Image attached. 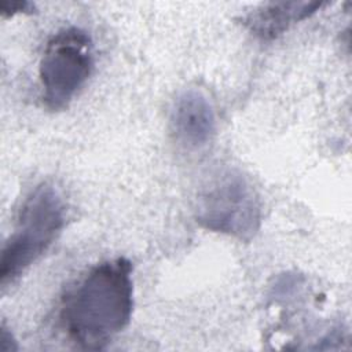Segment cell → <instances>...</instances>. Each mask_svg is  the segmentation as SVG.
Segmentation results:
<instances>
[{
	"instance_id": "obj_8",
	"label": "cell",
	"mask_w": 352,
	"mask_h": 352,
	"mask_svg": "<svg viewBox=\"0 0 352 352\" xmlns=\"http://www.w3.org/2000/svg\"><path fill=\"white\" fill-rule=\"evenodd\" d=\"M15 349H16L15 340L12 338V334L8 331V329L3 323L0 327V351L6 352V351H15Z\"/></svg>"
},
{
	"instance_id": "obj_2",
	"label": "cell",
	"mask_w": 352,
	"mask_h": 352,
	"mask_svg": "<svg viewBox=\"0 0 352 352\" xmlns=\"http://www.w3.org/2000/svg\"><path fill=\"white\" fill-rule=\"evenodd\" d=\"M65 212L60 195L47 183L28 194L19 209L16 227L1 250V287L12 283L48 250L63 228Z\"/></svg>"
},
{
	"instance_id": "obj_4",
	"label": "cell",
	"mask_w": 352,
	"mask_h": 352,
	"mask_svg": "<svg viewBox=\"0 0 352 352\" xmlns=\"http://www.w3.org/2000/svg\"><path fill=\"white\" fill-rule=\"evenodd\" d=\"M197 221L206 230L250 241L261 223L258 195L239 172H223L199 194Z\"/></svg>"
},
{
	"instance_id": "obj_5",
	"label": "cell",
	"mask_w": 352,
	"mask_h": 352,
	"mask_svg": "<svg viewBox=\"0 0 352 352\" xmlns=\"http://www.w3.org/2000/svg\"><path fill=\"white\" fill-rule=\"evenodd\" d=\"M170 124L180 144L187 148H199L212 139L216 118L208 98L197 89H187L175 100Z\"/></svg>"
},
{
	"instance_id": "obj_7",
	"label": "cell",
	"mask_w": 352,
	"mask_h": 352,
	"mask_svg": "<svg viewBox=\"0 0 352 352\" xmlns=\"http://www.w3.org/2000/svg\"><path fill=\"white\" fill-rule=\"evenodd\" d=\"M33 10H34V6L29 1H7V0L0 1V14L4 18H10L23 12H32Z\"/></svg>"
},
{
	"instance_id": "obj_6",
	"label": "cell",
	"mask_w": 352,
	"mask_h": 352,
	"mask_svg": "<svg viewBox=\"0 0 352 352\" xmlns=\"http://www.w3.org/2000/svg\"><path fill=\"white\" fill-rule=\"evenodd\" d=\"M327 3L322 1H272L252 11L245 25L263 40H272L285 33L292 25L311 16Z\"/></svg>"
},
{
	"instance_id": "obj_3",
	"label": "cell",
	"mask_w": 352,
	"mask_h": 352,
	"mask_svg": "<svg viewBox=\"0 0 352 352\" xmlns=\"http://www.w3.org/2000/svg\"><path fill=\"white\" fill-rule=\"evenodd\" d=\"M94 67L92 41L77 26L56 32L44 50L38 77L41 98L52 111L66 109L88 81Z\"/></svg>"
},
{
	"instance_id": "obj_1",
	"label": "cell",
	"mask_w": 352,
	"mask_h": 352,
	"mask_svg": "<svg viewBox=\"0 0 352 352\" xmlns=\"http://www.w3.org/2000/svg\"><path fill=\"white\" fill-rule=\"evenodd\" d=\"M132 309V264L125 257H117L89 268L66 292L59 322L76 346L100 351L128 326Z\"/></svg>"
}]
</instances>
